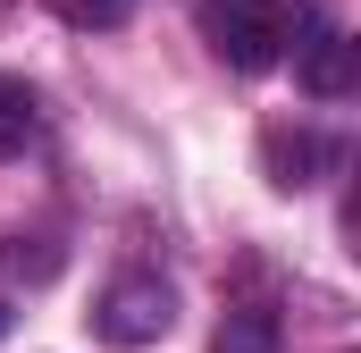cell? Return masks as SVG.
<instances>
[{
	"mask_svg": "<svg viewBox=\"0 0 361 353\" xmlns=\"http://www.w3.org/2000/svg\"><path fill=\"white\" fill-rule=\"evenodd\" d=\"M294 25H302V8H286V0H219V8H210V42H219V59L244 68V76L269 68V59H286Z\"/></svg>",
	"mask_w": 361,
	"mask_h": 353,
	"instance_id": "obj_1",
	"label": "cell"
},
{
	"mask_svg": "<svg viewBox=\"0 0 361 353\" xmlns=\"http://www.w3.org/2000/svg\"><path fill=\"white\" fill-rule=\"evenodd\" d=\"M177 328V294L160 277H118L101 303H92V337L101 345H160Z\"/></svg>",
	"mask_w": 361,
	"mask_h": 353,
	"instance_id": "obj_2",
	"label": "cell"
},
{
	"mask_svg": "<svg viewBox=\"0 0 361 353\" xmlns=\"http://www.w3.org/2000/svg\"><path fill=\"white\" fill-rule=\"evenodd\" d=\"M361 76V42H345V34H311V42H294V85L311 92V101H345Z\"/></svg>",
	"mask_w": 361,
	"mask_h": 353,
	"instance_id": "obj_3",
	"label": "cell"
},
{
	"mask_svg": "<svg viewBox=\"0 0 361 353\" xmlns=\"http://www.w3.org/2000/svg\"><path fill=\"white\" fill-rule=\"evenodd\" d=\"M319 160H328V143L302 135V126H269V135H261V169H269L277 193H302V185L319 176Z\"/></svg>",
	"mask_w": 361,
	"mask_h": 353,
	"instance_id": "obj_4",
	"label": "cell"
},
{
	"mask_svg": "<svg viewBox=\"0 0 361 353\" xmlns=\"http://www.w3.org/2000/svg\"><path fill=\"white\" fill-rule=\"evenodd\" d=\"M219 353H277V311H261V303H235L227 320H219V337H210Z\"/></svg>",
	"mask_w": 361,
	"mask_h": 353,
	"instance_id": "obj_5",
	"label": "cell"
},
{
	"mask_svg": "<svg viewBox=\"0 0 361 353\" xmlns=\"http://www.w3.org/2000/svg\"><path fill=\"white\" fill-rule=\"evenodd\" d=\"M25 143H34V85L0 76V160H17Z\"/></svg>",
	"mask_w": 361,
	"mask_h": 353,
	"instance_id": "obj_6",
	"label": "cell"
},
{
	"mask_svg": "<svg viewBox=\"0 0 361 353\" xmlns=\"http://www.w3.org/2000/svg\"><path fill=\"white\" fill-rule=\"evenodd\" d=\"M59 17H68V25H118L126 0H59Z\"/></svg>",
	"mask_w": 361,
	"mask_h": 353,
	"instance_id": "obj_7",
	"label": "cell"
},
{
	"mask_svg": "<svg viewBox=\"0 0 361 353\" xmlns=\"http://www.w3.org/2000/svg\"><path fill=\"white\" fill-rule=\"evenodd\" d=\"M0 337H8V303H0Z\"/></svg>",
	"mask_w": 361,
	"mask_h": 353,
	"instance_id": "obj_8",
	"label": "cell"
},
{
	"mask_svg": "<svg viewBox=\"0 0 361 353\" xmlns=\"http://www.w3.org/2000/svg\"><path fill=\"white\" fill-rule=\"evenodd\" d=\"M0 8H8V0H0Z\"/></svg>",
	"mask_w": 361,
	"mask_h": 353,
	"instance_id": "obj_9",
	"label": "cell"
}]
</instances>
